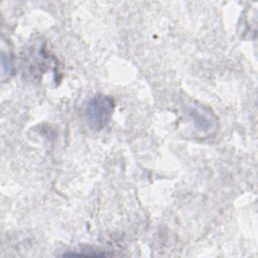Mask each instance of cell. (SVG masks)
Returning <instances> with one entry per match:
<instances>
[{
    "label": "cell",
    "instance_id": "1",
    "mask_svg": "<svg viewBox=\"0 0 258 258\" xmlns=\"http://www.w3.org/2000/svg\"><path fill=\"white\" fill-rule=\"evenodd\" d=\"M115 108L114 100L106 95L98 94L92 97L85 108V117L89 127L100 131L110 123Z\"/></svg>",
    "mask_w": 258,
    "mask_h": 258
},
{
    "label": "cell",
    "instance_id": "2",
    "mask_svg": "<svg viewBox=\"0 0 258 258\" xmlns=\"http://www.w3.org/2000/svg\"><path fill=\"white\" fill-rule=\"evenodd\" d=\"M189 117L195 129L203 136L211 135L217 128V117L208 108L198 105L189 110Z\"/></svg>",
    "mask_w": 258,
    "mask_h": 258
},
{
    "label": "cell",
    "instance_id": "3",
    "mask_svg": "<svg viewBox=\"0 0 258 258\" xmlns=\"http://www.w3.org/2000/svg\"><path fill=\"white\" fill-rule=\"evenodd\" d=\"M1 59H2L3 77L5 75H8V77H9L13 72V56H12V52H11L10 48L7 51L2 49Z\"/></svg>",
    "mask_w": 258,
    "mask_h": 258
}]
</instances>
